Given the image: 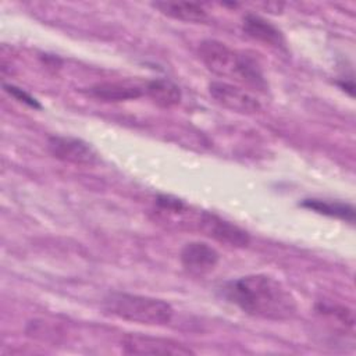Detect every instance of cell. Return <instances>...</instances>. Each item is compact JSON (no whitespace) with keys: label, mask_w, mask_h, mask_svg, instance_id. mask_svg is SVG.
Instances as JSON below:
<instances>
[{"label":"cell","mask_w":356,"mask_h":356,"mask_svg":"<svg viewBox=\"0 0 356 356\" xmlns=\"http://www.w3.org/2000/svg\"><path fill=\"white\" fill-rule=\"evenodd\" d=\"M222 298L243 313L273 321H284L296 313L291 291L267 274H249L231 280L221 286Z\"/></svg>","instance_id":"obj_1"},{"label":"cell","mask_w":356,"mask_h":356,"mask_svg":"<svg viewBox=\"0 0 356 356\" xmlns=\"http://www.w3.org/2000/svg\"><path fill=\"white\" fill-rule=\"evenodd\" d=\"M199 56L206 67L220 75L264 90L267 82L257 61L243 51H235L218 40H204L199 46Z\"/></svg>","instance_id":"obj_2"},{"label":"cell","mask_w":356,"mask_h":356,"mask_svg":"<svg viewBox=\"0 0 356 356\" xmlns=\"http://www.w3.org/2000/svg\"><path fill=\"white\" fill-rule=\"evenodd\" d=\"M103 307L118 318L145 325H165L174 317V309L168 302L127 292H110L103 299Z\"/></svg>","instance_id":"obj_3"},{"label":"cell","mask_w":356,"mask_h":356,"mask_svg":"<svg viewBox=\"0 0 356 356\" xmlns=\"http://www.w3.org/2000/svg\"><path fill=\"white\" fill-rule=\"evenodd\" d=\"M122 350L127 355H174L185 356L195 352L182 342L171 338H161L147 334L131 332L127 334L122 341Z\"/></svg>","instance_id":"obj_4"},{"label":"cell","mask_w":356,"mask_h":356,"mask_svg":"<svg viewBox=\"0 0 356 356\" xmlns=\"http://www.w3.org/2000/svg\"><path fill=\"white\" fill-rule=\"evenodd\" d=\"M47 149L57 160L76 165H92L99 160L97 152L79 138L50 136L47 139Z\"/></svg>","instance_id":"obj_5"},{"label":"cell","mask_w":356,"mask_h":356,"mask_svg":"<svg viewBox=\"0 0 356 356\" xmlns=\"http://www.w3.org/2000/svg\"><path fill=\"white\" fill-rule=\"evenodd\" d=\"M209 93L220 106L241 114H253L260 111V102L242 88L235 85L214 81L209 85Z\"/></svg>","instance_id":"obj_6"},{"label":"cell","mask_w":356,"mask_h":356,"mask_svg":"<svg viewBox=\"0 0 356 356\" xmlns=\"http://www.w3.org/2000/svg\"><path fill=\"white\" fill-rule=\"evenodd\" d=\"M199 227L204 235L234 248H246L250 243V235L245 229L214 213H202Z\"/></svg>","instance_id":"obj_7"},{"label":"cell","mask_w":356,"mask_h":356,"mask_svg":"<svg viewBox=\"0 0 356 356\" xmlns=\"http://www.w3.org/2000/svg\"><path fill=\"white\" fill-rule=\"evenodd\" d=\"M220 261L218 252L206 242H188L181 250V263L186 271L195 275L210 273Z\"/></svg>","instance_id":"obj_8"},{"label":"cell","mask_w":356,"mask_h":356,"mask_svg":"<svg viewBox=\"0 0 356 356\" xmlns=\"http://www.w3.org/2000/svg\"><path fill=\"white\" fill-rule=\"evenodd\" d=\"M242 29L248 36H250L254 40L263 42L278 49H285V38L282 32L259 15L246 14L243 17Z\"/></svg>","instance_id":"obj_9"},{"label":"cell","mask_w":356,"mask_h":356,"mask_svg":"<svg viewBox=\"0 0 356 356\" xmlns=\"http://www.w3.org/2000/svg\"><path fill=\"white\" fill-rule=\"evenodd\" d=\"M88 93L96 99L104 102H124L140 97L145 90L136 85L120 83V82H102L90 86Z\"/></svg>","instance_id":"obj_10"},{"label":"cell","mask_w":356,"mask_h":356,"mask_svg":"<svg viewBox=\"0 0 356 356\" xmlns=\"http://www.w3.org/2000/svg\"><path fill=\"white\" fill-rule=\"evenodd\" d=\"M153 7H156L160 13L164 15L185 21V22H206L209 19L207 13L203 10L202 6L196 3H189V1H157L153 3Z\"/></svg>","instance_id":"obj_11"},{"label":"cell","mask_w":356,"mask_h":356,"mask_svg":"<svg viewBox=\"0 0 356 356\" xmlns=\"http://www.w3.org/2000/svg\"><path fill=\"white\" fill-rule=\"evenodd\" d=\"M145 93L160 107L170 108L181 102V89L167 78H156L146 83Z\"/></svg>","instance_id":"obj_12"},{"label":"cell","mask_w":356,"mask_h":356,"mask_svg":"<svg viewBox=\"0 0 356 356\" xmlns=\"http://www.w3.org/2000/svg\"><path fill=\"white\" fill-rule=\"evenodd\" d=\"M299 204L318 214L335 217L339 220H345L348 222L355 221V209L349 203H343L338 200H325V199H305Z\"/></svg>","instance_id":"obj_13"},{"label":"cell","mask_w":356,"mask_h":356,"mask_svg":"<svg viewBox=\"0 0 356 356\" xmlns=\"http://www.w3.org/2000/svg\"><path fill=\"white\" fill-rule=\"evenodd\" d=\"M3 88H4V90H6L7 93H10L11 96H14L17 100H19V102L28 104L29 107L42 108L40 103H39L33 96H31L28 92H25L24 89H21V88H18V86H15V85H8V83H4Z\"/></svg>","instance_id":"obj_14"},{"label":"cell","mask_w":356,"mask_h":356,"mask_svg":"<svg viewBox=\"0 0 356 356\" xmlns=\"http://www.w3.org/2000/svg\"><path fill=\"white\" fill-rule=\"evenodd\" d=\"M156 203L157 206H160L161 209L164 210H168V211H172V213H179L184 210L185 204L182 200L177 199V197H172V196H167V195H160L157 196L156 199Z\"/></svg>","instance_id":"obj_15"}]
</instances>
